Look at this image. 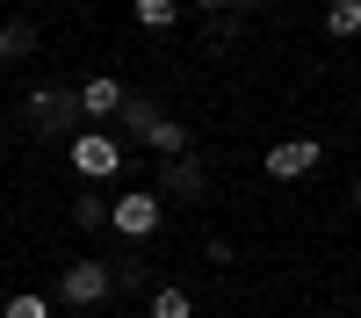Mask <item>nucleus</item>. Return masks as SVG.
<instances>
[{"label": "nucleus", "instance_id": "f257e3e1", "mask_svg": "<svg viewBox=\"0 0 361 318\" xmlns=\"http://www.w3.org/2000/svg\"><path fill=\"white\" fill-rule=\"evenodd\" d=\"M66 159L87 173V181H116V173H123V145H116V137H102V130H73Z\"/></svg>", "mask_w": 361, "mask_h": 318}, {"label": "nucleus", "instance_id": "f03ea898", "mask_svg": "<svg viewBox=\"0 0 361 318\" xmlns=\"http://www.w3.org/2000/svg\"><path fill=\"white\" fill-rule=\"evenodd\" d=\"M159 188H130V195H116V210H109V224L123 231V239H152L159 231Z\"/></svg>", "mask_w": 361, "mask_h": 318}, {"label": "nucleus", "instance_id": "7ed1b4c3", "mask_svg": "<svg viewBox=\"0 0 361 318\" xmlns=\"http://www.w3.org/2000/svg\"><path fill=\"white\" fill-rule=\"evenodd\" d=\"M318 159H325L318 137H282V145H267V173H275V181H296V173H311Z\"/></svg>", "mask_w": 361, "mask_h": 318}, {"label": "nucleus", "instance_id": "20e7f679", "mask_svg": "<svg viewBox=\"0 0 361 318\" xmlns=\"http://www.w3.org/2000/svg\"><path fill=\"white\" fill-rule=\"evenodd\" d=\"M58 297H66V304H102L109 297V268H102V260H73L66 282H58Z\"/></svg>", "mask_w": 361, "mask_h": 318}, {"label": "nucleus", "instance_id": "39448f33", "mask_svg": "<svg viewBox=\"0 0 361 318\" xmlns=\"http://www.w3.org/2000/svg\"><path fill=\"white\" fill-rule=\"evenodd\" d=\"M123 80H102V73H87L80 80V116H123Z\"/></svg>", "mask_w": 361, "mask_h": 318}, {"label": "nucleus", "instance_id": "423d86ee", "mask_svg": "<svg viewBox=\"0 0 361 318\" xmlns=\"http://www.w3.org/2000/svg\"><path fill=\"white\" fill-rule=\"evenodd\" d=\"M159 188H173V195H202V166L180 152V159H166V173H159Z\"/></svg>", "mask_w": 361, "mask_h": 318}, {"label": "nucleus", "instance_id": "0eeeda50", "mask_svg": "<svg viewBox=\"0 0 361 318\" xmlns=\"http://www.w3.org/2000/svg\"><path fill=\"white\" fill-rule=\"evenodd\" d=\"M325 37H361V0H333V8H325Z\"/></svg>", "mask_w": 361, "mask_h": 318}, {"label": "nucleus", "instance_id": "6e6552de", "mask_svg": "<svg viewBox=\"0 0 361 318\" xmlns=\"http://www.w3.org/2000/svg\"><path fill=\"white\" fill-rule=\"evenodd\" d=\"M145 145H152L159 159H180V152H188V130H180L173 116H159V123H152V137H145Z\"/></svg>", "mask_w": 361, "mask_h": 318}, {"label": "nucleus", "instance_id": "1a4fd4ad", "mask_svg": "<svg viewBox=\"0 0 361 318\" xmlns=\"http://www.w3.org/2000/svg\"><path fill=\"white\" fill-rule=\"evenodd\" d=\"M37 51V22H0V58H29Z\"/></svg>", "mask_w": 361, "mask_h": 318}, {"label": "nucleus", "instance_id": "9d476101", "mask_svg": "<svg viewBox=\"0 0 361 318\" xmlns=\"http://www.w3.org/2000/svg\"><path fill=\"white\" fill-rule=\"evenodd\" d=\"M145 311H152V318H195V304H188V289H152V304H145Z\"/></svg>", "mask_w": 361, "mask_h": 318}, {"label": "nucleus", "instance_id": "9b49d317", "mask_svg": "<svg viewBox=\"0 0 361 318\" xmlns=\"http://www.w3.org/2000/svg\"><path fill=\"white\" fill-rule=\"evenodd\" d=\"M130 15L145 29H173V0H130Z\"/></svg>", "mask_w": 361, "mask_h": 318}, {"label": "nucleus", "instance_id": "f8f14e48", "mask_svg": "<svg viewBox=\"0 0 361 318\" xmlns=\"http://www.w3.org/2000/svg\"><path fill=\"white\" fill-rule=\"evenodd\" d=\"M109 210H116V202H102V195H80V202H73V224H87V231H94V224H109Z\"/></svg>", "mask_w": 361, "mask_h": 318}, {"label": "nucleus", "instance_id": "ddd939ff", "mask_svg": "<svg viewBox=\"0 0 361 318\" xmlns=\"http://www.w3.org/2000/svg\"><path fill=\"white\" fill-rule=\"evenodd\" d=\"M123 123H130L137 137H152V123H159V109H152V102H137V94H130V102H123Z\"/></svg>", "mask_w": 361, "mask_h": 318}, {"label": "nucleus", "instance_id": "4468645a", "mask_svg": "<svg viewBox=\"0 0 361 318\" xmlns=\"http://www.w3.org/2000/svg\"><path fill=\"white\" fill-rule=\"evenodd\" d=\"M0 318H51V304H44V297H8Z\"/></svg>", "mask_w": 361, "mask_h": 318}, {"label": "nucleus", "instance_id": "2eb2a0df", "mask_svg": "<svg viewBox=\"0 0 361 318\" xmlns=\"http://www.w3.org/2000/svg\"><path fill=\"white\" fill-rule=\"evenodd\" d=\"M195 8H202V15H209V8H231V0H195Z\"/></svg>", "mask_w": 361, "mask_h": 318}, {"label": "nucleus", "instance_id": "dca6fc26", "mask_svg": "<svg viewBox=\"0 0 361 318\" xmlns=\"http://www.w3.org/2000/svg\"><path fill=\"white\" fill-rule=\"evenodd\" d=\"M347 202H354V210H361V181H354V188H347Z\"/></svg>", "mask_w": 361, "mask_h": 318}]
</instances>
